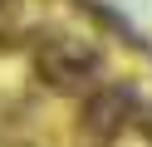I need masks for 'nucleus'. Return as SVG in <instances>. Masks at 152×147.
<instances>
[{"label": "nucleus", "mask_w": 152, "mask_h": 147, "mask_svg": "<svg viewBox=\"0 0 152 147\" xmlns=\"http://www.w3.org/2000/svg\"><path fill=\"white\" fill-rule=\"evenodd\" d=\"M118 118H123V93H108V98H93L88 103V127L103 137L118 132Z\"/></svg>", "instance_id": "nucleus-2"}, {"label": "nucleus", "mask_w": 152, "mask_h": 147, "mask_svg": "<svg viewBox=\"0 0 152 147\" xmlns=\"http://www.w3.org/2000/svg\"><path fill=\"white\" fill-rule=\"evenodd\" d=\"M39 78H49L54 88H83L98 78V59L88 49H74V44H44L39 49Z\"/></svg>", "instance_id": "nucleus-1"}]
</instances>
